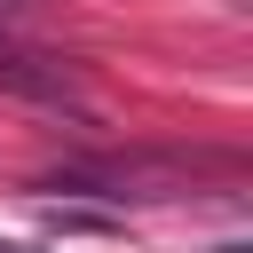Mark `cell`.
<instances>
[{
  "instance_id": "7a4b0ae2",
  "label": "cell",
  "mask_w": 253,
  "mask_h": 253,
  "mask_svg": "<svg viewBox=\"0 0 253 253\" xmlns=\"http://www.w3.org/2000/svg\"><path fill=\"white\" fill-rule=\"evenodd\" d=\"M0 8H8V0H0Z\"/></svg>"
},
{
  "instance_id": "6da1fadb",
  "label": "cell",
  "mask_w": 253,
  "mask_h": 253,
  "mask_svg": "<svg viewBox=\"0 0 253 253\" xmlns=\"http://www.w3.org/2000/svg\"><path fill=\"white\" fill-rule=\"evenodd\" d=\"M0 87H16V95H40V103H71V71H63L55 55H32V47H16L8 32H0Z\"/></svg>"
}]
</instances>
